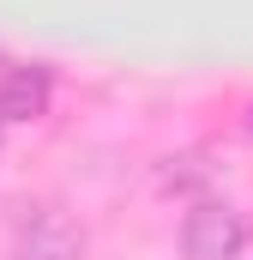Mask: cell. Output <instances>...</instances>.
Returning a JSON list of instances; mask_svg holds the SVG:
<instances>
[{"mask_svg":"<svg viewBox=\"0 0 253 260\" xmlns=\"http://www.w3.org/2000/svg\"><path fill=\"white\" fill-rule=\"evenodd\" d=\"M0 127H6V121H0Z\"/></svg>","mask_w":253,"mask_h":260,"instance_id":"obj_4","label":"cell"},{"mask_svg":"<svg viewBox=\"0 0 253 260\" xmlns=\"http://www.w3.org/2000/svg\"><path fill=\"white\" fill-rule=\"evenodd\" d=\"M241 248H247V224L229 206L199 200L181 218V254L187 260H241Z\"/></svg>","mask_w":253,"mask_h":260,"instance_id":"obj_1","label":"cell"},{"mask_svg":"<svg viewBox=\"0 0 253 260\" xmlns=\"http://www.w3.org/2000/svg\"><path fill=\"white\" fill-rule=\"evenodd\" d=\"M18 260H78V230L55 206H24L18 218Z\"/></svg>","mask_w":253,"mask_h":260,"instance_id":"obj_2","label":"cell"},{"mask_svg":"<svg viewBox=\"0 0 253 260\" xmlns=\"http://www.w3.org/2000/svg\"><path fill=\"white\" fill-rule=\"evenodd\" d=\"M49 91H55L49 67H12L0 79V121H36L49 109Z\"/></svg>","mask_w":253,"mask_h":260,"instance_id":"obj_3","label":"cell"}]
</instances>
